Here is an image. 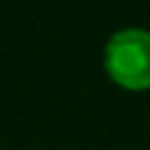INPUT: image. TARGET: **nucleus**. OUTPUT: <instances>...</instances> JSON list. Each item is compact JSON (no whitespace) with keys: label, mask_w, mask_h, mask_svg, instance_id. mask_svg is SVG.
<instances>
[{"label":"nucleus","mask_w":150,"mask_h":150,"mask_svg":"<svg viewBox=\"0 0 150 150\" xmlns=\"http://www.w3.org/2000/svg\"><path fill=\"white\" fill-rule=\"evenodd\" d=\"M103 63L108 76L127 90L150 87V32L140 26H127L111 34L103 50Z\"/></svg>","instance_id":"obj_1"}]
</instances>
